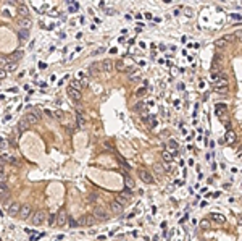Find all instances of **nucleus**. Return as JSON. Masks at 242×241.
<instances>
[{
    "mask_svg": "<svg viewBox=\"0 0 242 241\" xmlns=\"http://www.w3.org/2000/svg\"><path fill=\"white\" fill-rule=\"evenodd\" d=\"M116 160H118V164H119V165H123V168H124L126 171H129V170H131V165H129V164H128L126 160H124V159H123L121 156H116Z\"/></svg>",
    "mask_w": 242,
    "mask_h": 241,
    "instance_id": "21",
    "label": "nucleus"
},
{
    "mask_svg": "<svg viewBox=\"0 0 242 241\" xmlns=\"http://www.w3.org/2000/svg\"><path fill=\"white\" fill-rule=\"evenodd\" d=\"M76 120H78V125H79V126H82V128L87 125V121H86V118H84L82 115H78V117H76Z\"/></svg>",
    "mask_w": 242,
    "mask_h": 241,
    "instance_id": "32",
    "label": "nucleus"
},
{
    "mask_svg": "<svg viewBox=\"0 0 242 241\" xmlns=\"http://www.w3.org/2000/svg\"><path fill=\"white\" fill-rule=\"evenodd\" d=\"M18 15L20 18H29V10L26 5H18Z\"/></svg>",
    "mask_w": 242,
    "mask_h": 241,
    "instance_id": "17",
    "label": "nucleus"
},
{
    "mask_svg": "<svg viewBox=\"0 0 242 241\" xmlns=\"http://www.w3.org/2000/svg\"><path fill=\"white\" fill-rule=\"evenodd\" d=\"M0 160L8 162V164H11V165H20V160H18L15 156H10V154H2V156H0Z\"/></svg>",
    "mask_w": 242,
    "mask_h": 241,
    "instance_id": "11",
    "label": "nucleus"
},
{
    "mask_svg": "<svg viewBox=\"0 0 242 241\" xmlns=\"http://www.w3.org/2000/svg\"><path fill=\"white\" fill-rule=\"evenodd\" d=\"M115 201H116V202H118V204H121V206H128V199H126V197H123V196H121V194H116V199H115Z\"/></svg>",
    "mask_w": 242,
    "mask_h": 241,
    "instance_id": "25",
    "label": "nucleus"
},
{
    "mask_svg": "<svg viewBox=\"0 0 242 241\" xmlns=\"http://www.w3.org/2000/svg\"><path fill=\"white\" fill-rule=\"evenodd\" d=\"M3 193H10V189H8L7 183H0V194H3Z\"/></svg>",
    "mask_w": 242,
    "mask_h": 241,
    "instance_id": "34",
    "label": "nucleus"
},
{
    "mask_svg": "<svg viewBox=\"0 0 242 241\" xmlns=\"http://www.w3.org/2000/svg\"><path fill=\"white\" fill-rule=\"evenodd\" d=\"M21 57H23V52H21V50H16L15 54H11L10 60H13V62H18V60L21 58Z\"/></svg>",
    "mask_w": 242,
    "mask_h": 241,
    "instance_id": "29",
    "label": "nucleus"
},
{
    "mask_svg": "<svg viewBox=\"0 0 242 241\" xmlns=\"http://www.w3.org/2000/svg\"><path fill=\"white\" fill-rule=\"evenodd\" d=\"M216 45L218 47H224V45H226V40L223 39V40H216Z\"/></svg>",
    "mask_w": 242,
    "mask_h": 241,
    "instance_id": "46",
    "label": "nucleus"
},
{
    "mask_svg": "<svg viewBox=\"0 0 242 241\" xmlns=\"http://www.w3.org/2000/svg\"><path fill=\"white\" fill-rule=\"evenodd\" d=\"M184 13H186V16H189V18H191V16L194 15V13H192V10H191V8H184Z\"/></svg>",
    "mask_w": 242,
    "mask_h": 241,
    "instance_id": "45",
    "label": "nucleus"
},
{
    "mask_svg": "<svg viewBox=\"0 0 242 241\" xmlns=\"http://www.w3.org/2000/svg\"><path fill=\"white\" fill-rule=\"evenodd\" d=\"M198 226H200L202 230H210V226H212V222L207 220V218H203V220L198 222Z\"/></svg>",
    "mask_w": 242,
    "mask_h": 241,
    "instance_id": "24",
    "label": "nucleus"
},
{
    "mask_svg": "<svg viewBox=\"0 0 242 241\" xmlns=\"http://www.w3.org/2000/svg\"><path fill=\"white\" fill-rule=\"evenodd\" d=\"M162 159H163V160L166 162V164H169V162L173 160V156H171V154H169L168 151H163V152H162Z\"/></svg>",
    "mask_w": 242,
    "mask_h": 241,
    "instance_id": "27",
    "label": "nucleus"
},
{
    "mask_svg": "<svg viewBox=\"0 0 242 241\" xmlns=\"http://www.w3.org/2000/svg\"><path fill=\"white\" fill-rule=\"evenodd\" d=\"M115 68H116L118 71H121V73H128V71H129V68L126 66V63H123V62H116Z\"/></svg>",
    "mask_w": 242,
    "mask_h": 241,
    "instance_id": "22",
    "label": "nucleus"
},
{
    "mask_svg": "<svg viewBox=\"0 0 242 241\" xmlns=\"http://www.w3.org/2000/svg\"><path fill=\"white\" fill-rule=\"evenodd\" d=\"M223 139H224V142H234V141H236V134H234V131L232 130H227V133H226V138H223Z\"/></svg>",
    "mask_w": 242,
    "mask_h": 241,
    "instance_id": "23",
    "label": "nucleus"
},
{
    "mask_svg": "<svg viewBox=\"0 0 242 241\" xmlns=\"http://www.w3.org/2000/svg\"><path fill=\"white\" fill-rule=\"evenodd\" d=\"M7 75H8V73H7V71L3 70V68H2V66H0V81H2V79H5Z\"/></svg>",
    "mask_w": 242,
    "mask_h": 241,
    "instance_id": "39",
    "label": "nucleus"
},
{
    "mask_svg": "<svg viewBox=\"0 0 242 241\" xmlns=\"http://www.w3.org/2000/svg\"><path fill=\"white\" fill-rule=\"evenodd\" d=\"M26 120V123L29 126H32V125H37L39 123V120H40V117H39V112H28L24 117H23Z\"/></svg>",
    "mask_w": 242,
    "mask_h": 241,
    "instance_id": "2",
    "label": "nucleus"
},
{
    "mask_svg": "<svg viewBox=\"0 0 242 241\" xmlns=\"http://www.w3.org/2000/svg\"><path fill=\"white\" fill-rule=\"evenodd\" d=\"M100 70H102V73H110V71L113 70V62L110 60V58H107V60L100 62Z\"/></svg>",
    "mask_w": 242,
    "mask_h": 241,
    "instance_id": "10",
    "label": "nucleus"
},
{
    "mask_svg": "<svg viewBox=\"0 0 242 241\" xmlns=\"http://www.w3.org/2000/svg\"><path fill=\"white\" fill-rule=\"evenodd\" d=\"M145 92H147V89H145V87H140V89L136 91V95H137V97H142V95L145 94Z\"/></svg>",
    "mask_w": 242,
    "mask_h": 241,
    "instance_id": "38",
    "label": "nucleus"
},
{
    "mask_svg": "<svg viewBox=\"0 0 242 241\" xmlns=\"http://www.w3.org/2000/svg\"><path fill=\"white\" fill-rule=\"evenodd\" d=\"M137 175H139V178H140L144 183H147V185H152V183H153V176H152V173H150L148 170H145V168H139Z\"/></svg>",
    "mask_w": 242,
    "mask_h": 241,
    "instance_id": "3",
    "label": "nucleus"
},
{
    "mask_svg": "<svg viewBox=\"0 0 242 241\" xmlns=\"http://www.w3.org/2000/svg\"><path fill=\"white\" fill-rule=\"evenodd\" d=\"M44 113H45V115H47V117H53V112L47 110V109H45V110H44Z\"/></svg>",
    "mask_w": 242,
    "mask_h": 241,
    "instance_id": "49",
    "label": "nucleus"
},
{
    "mask_svg": "<svg viewBox=\"0 0 242 241\" xmlns=\"http://www.w3.org/2000/svg\"><path fill=\"white\" fill-rule=\"evenodd\" d=\"M119 194H121V196H123V197H126L128 201H129V199H131V197H133V193H131V189H128V188H126V189H124V191H121Z\"/></svg>",
    "mask_w": 242,
    "mask_h": 241,
    "instance_id": "30",
    "label": "nucleus"
},
{
    "mask_svg": "<svg viewBox=\"0 0 242 241\" xmlns=\"http://www.w3.org/2000/svg\"><path fill=\"white\" fill-rule=\"evenodd\" d=\"M66 94H68V97L71 99V101H74V102H79L81 101V97H82V94H81L79 91L73 89V87H68V89H66Z\"/></svg>",
    "mask_w": 242,
    "mask_h": 241,
    "instance_id": "9",
    "label": "nucleus"
},
{
    "mask_svg": "<svg viewBox=\"0 0 242 241\" xmlns=\"http://www.w3.org/2000/svg\"><path fill=\"white\" fill-rule=\"evenodd\" d=\"M45 218H47V215H45V211H37L32 214V217H31V222H32V225L34 226H40L42 223L45 222Z\"/></svg>",
    "mask_w": 242,
    "mask_h": 241,
    "instance_id": "1",
    "label": "nucleus"
},
{
    "mask_svg": "<svg viewBox=\"0 0 242 241\" xmlns=\"http://www.w3.org/2000/svg\"><path fill=\"white\" fill-rule=\"evenodd\" d=\"M153 168H155V171H157L158 175H162V173L165 171V168L162 167V164H155V165H153Z\"/></svg>",
    "mask_w": 242,
    "mask_h": 241,
    "instance_id": "33",
    "label": "nucleus"
},
{
    "mask_svg": "<svg viewBox=\"0 0 242 241\" xmlns=\"http://www.w3.org/2000/svg\"><path fill=\"white\" fill-rule=\"evenodd\" d=\"M18 24L21 26V29L29 31V29H31V24H32V21H31L29 18H18Z\"/></svg>",
    "mask_w": 242,
    "mask_h": 241,
    "instance_id": "12",
    "label": "nucleus"
},
{
    "mask_svg": "<svg viewBox=\"0 0 242 241\" xmlns=\"http://www.w3.org/2000/svg\"><path fill=\"white\" fill-rule=\"evenodd\" d=\"M224 112H226V105H224V104H218V105H216V115L218 117H223Z\"/></svg>",
    "mask_w": 242,
    "mask_h": 241,
    "instance_id": "28",
    "label": "nucleus"
},
{
    "mask_svg": "<svg viewBox=\"0 0 242 241\" xmlns=\"http://www.w3.org/2000/svg\"><path fill=\"white\" fill-rule=\"evenodd\" d=\"M92 215L95 217V218H99V220H107L108 218V214L105 212L104 207H94V214Z\"/></svg>",
    "mask_w": 242,
    "mask_h": 241,
    "instance_id": "8",
    "label": "nucleus"
},
{
    "mask_svg": "<svg viewBox=\"0 0 242 241\" xmlns=\"http://www.w3.org/2000/svg\"><path fill=\"white\" fill-rule=\"evenodd\" d=\"M104 146L107 147V149H110V151H115V147L111 146V144H110V142H104Z\"/></svg>",
    "mask_w": 242,
    "mask_h": 241,
    "instance_id": "47",
    "label": "nucleus"
},
{
    "mask_svg": "<svg viewBox=\"0 0 242 241\" xmlns=\"http://www.w3.org/2000/svg\"><path fill=\"white\" fill-rule=\"evenodd\" d=\"M66 222H68V215H66V212L60 211L58 215H57V220H55V225H57V226H65V225H66Z\"/></svg>",
    "mask_w": 242,
    "mask_h": 241,
    "instance_id": "6",
    "label": "nucleus"
},
{
    "mask_svg": "<svg viewBox=\"0 0 242 241\" xmlns=\"http://www.w3.org/2000/svg\"><path fill=\"white\" fill-rule=\"evenodd\" d=\"M126 186L128 188H134V181L129 178V176H126Z\"/></svg>",
    "mask_w": 242,
    "mask_h": 241,
    "instance_id": "41",
    "label": "nucleus"
},
{
    "mask_svg": "<svg viewBox=\"0 0 242 241\" xmlns=\"http://www.w3.org/2000/svg\"><path fill=\"white\" fill-rule=\"evenodd\" d=\"M20 204H18V202H13V204H11L10 207H8V214H10L11 217H15V215H18V214H20Z\"/></svg>",
    "mask_w": 242,
    "mask_h": 241,
    "instance_id": "16",
    "label": "nucleus"
},
{
    "mask_svg": "<svg viewBox=\"0 0 242 241\" xmlns=\"http://www.w3.org/2000/svg\"><path fill=\"white\" fill-rule=\"evenodd\" d=\"M110 209H111V212H113V214H121L124 207L121 206V204H118L116 201H113L111 204H110Z\"/></svg>",
    "mask_w": 242,
    "mask_h": 241,
    "instance_id": "18",
    "label": "nucleus"
},
{
    "mask_svg": "<svg viewBox=\"0 0 242 241\" xmlns=\"http://www.w3.org/2000/svg\"><path fill=\"white\" fill-rule=\"evenodd\" d=\"M104 50H105V49H99V50H97V52H94V54H95V55H99V54H102Z\"/></svg>",
    "mask_w": 242,
    "mask_h": 241,
    "instance_id": "50",
    "label": "nucleus"
},
{
    "mask_svg": "<svg viewBox=\"0 0 242 241\" xmlns=\"http://www.w3.org/2000/svg\"><path fill=\"white\" fill-rule=\"evenodd\" d=\"M166 151H168L169 154H171V152L176 154V152H178V142H176L174 139H169L168 142H166Z\"/></svg>",
    "mask_w": 242,
    "mask_h": 241,
    "instance_id": "14",
    "label": "nucleus"
},
{
    "mask_svg": "<svg viewBox=\"0 0 242 241\" xmlns=\"http://www.w3.org/2000/svg\"><path fill=\"white\" fill-rule=\"evenodd\" d=\"M0 183H7V176L3 171H0Z\"/></svg>",
    "mask_w": 242,
    "mask_h": 241,
    "instance_id": "44",
    "label": "nucleus"
},
{
    "mask_svg": "<svg viewBox=\"0 0 242 241\" xmlns=\"http://www.w3.org/2000/svg\"><path fill=\"white\" fill-rule=\"evenodd\" d=\"M20 37H21V40H26V39H29V31H24V29H20Z\"/></svg>",
    "mask_w": 242,
    "mask_h": 241,
    "instance_id": "31",
    "label": "nucleus"
},
{
    "mask_svg": "<svg viewBox=\"0 0 242 241\" xmlns=\"http://www.w3.org/2000/svg\"><path fill=\"white\" fill-rule=\"evenodd\" d=\"M142 107H144V102H139V104L134 107V109H136V110H142Z\"/></svg>",
    "mask_w": 242,
    "mask_h": 241,
    "instance_id": "48",
    "label": "nucleus"
},
{
    "mask_svg": "<svg viewBox=\"0 0 242 241\" xmlns=\"http://www.w3.org/2000/svg\"><path fill=\"white\" fill-rule=\"evenodd\" d=\"M16 68H18V62H13V60L3 66V70H5L7 73H10V71H16Z\"/></svg>",
    "mask_w": 242,
    "mask_h": 241,
    "instance_id": "19",
    "label": "nucleus"
},
{
    "mask_svg": "<svg viewBox=\"0 0 242 241\" xmlns=\"http://www.w3.org/2000/svg\"><path fill=\"white\" fill-rule=\"evenodd\" d=\"M220 78H221V75H220V73H216V71H215V73L212 75V81H213V83H216Z\"/></svg>",
    "mask_w": 242,
    "mask_h": 241,
    "instance_id": "40",
    "label": "nucleus"
},
{
    "mask_svg": "<svg viewBox=\"0 0 242 241\" xmlns=\"http://www.w3.org/2000/svg\"><path fill=\"white\" fill-rule=\"evenodd\" d=\"M66 223H69V226H73V228H74V226H78V225H79V223H78L76 220H74V218H69V220L66 222Z\"/></svg>",
    "mask_w": 242,
    "mask_h": 241,
    "instance_id": "42",
    "label": "nucleus"
},
{
    "mask_svg": "<svg viewBox=\"0 0 242 241\" xmlns=\"http://www.w3.org/2000/svg\"><path fill=\"white\" fill-rule=\"evenodd\" d=\"M10 57H0V63H2V65H3V66H5L7 65V63H10ZM3 66H2V68H3Z\"/></svg>",
    "mask_w": 242,
    "mask_h": 241,
    "instance_id": "36",
    "label": "nucleus"
},
{
    "mask_svg": "<svg viewBox=\"0 0 242 241\" xmlns=\"http://www.w3.org/2000/svg\"><path fill=\"white\" fill-rule=\"evenodd\" d=\"M20 217L23 218V220L32 217V207H31L29 204H23V206L20 207Z\"/></svg>",
    "mask_w": 242,
    "mask_h": 241,
    "instance_id": "5",
    "label": "nucleus"
},
{
    "mask_svg": "<svg viewBox=\"0 0 242 241\" xmlns=\"http://www.w3.org/2000/svg\"><path fill=\"white\" fill-rule=\"evenodd\" d=\"M89 75L90 76H100L102 75V70H100L99 63H92V65L89 66Z\"/></svg>",
    "mask_w": 242,
    "mask_h": 241,
    "instance_id": "13",
    "label": "nucleus"
},
{
    "mask_svg": "<svg viewBox=\"0 0 242 241\" xmlns=\"http://www.w3.org/2000/svg\"><path fill=\"white\" fill-rule=\"evenodd\" d=\"M215 89L218 91V92H227V79L226 78H223V79H218L216 83H215Z\"/></svg>",
    "mask_w": 242,
    "mask_h": 241,
    "instance_id": "7",
    "label": "nucleus"
},
{
    "mask_svg": "<svg viewBox=\"0 0 242 241\" xmlns=\"http://www.w3.org/2000/svg\"><path fill=\"white\" fill-rule=\"evenodd\" d=\"M55 220H57V215H55V214H53V215H50V217H49V222H47V223H49V226H53V225H55Z\"/></svg>",
    "mask_w": 242,
    "mask_h": 241,
    "instance_id": "37",
    "label": "nucleus"
},
{
    "mask_svg": "<svg viewBox=\"0 0 242 241\" xmlns=\"http://www.w3.org/2000/svg\"><path fill=\"white\" fill-rule=\"evenodd\" d=\"M63 115H65V113H63L61 110H57V112H53V117L57 118V120H63Z\"/></svg>",
    "mask_w": 242,
    "mask_h": 241,
    "instance_id": "35",
    "label": "nucleus"
},
{
    "mask_svg": "<svg viewBox=\"0 0 242 241\" xmlns=\"http://www.w3.org/2000/svg\"><path fill=\"white\" fill-rule=\"evenodd\" d=\"M69 87H73V89H76V91H82V87H81V84H79V81L78 79H71V83H69Z\"/></svg>",
    "mask_w": 242,
    "mask_h": 241,
    "instance_id": "26",
    "label": "nucleus"
},
{
    "mask_svg": "<svg viewBox=\"0 0 242 241\" xmlns=\"http://www.w3.org/2000/svg\"><path fill=\"white\" fill-rule=\"evenodd\" d=\"M37 68H39V70H45V68H47V63H45V62H39Z\"/></svg>",
    "mask_w": 242,
    "mask_h": 241,
    "instance_id": "43",
    "label": "nucleus"
},
{
    "mask_svg": "<svg viewBox=\"0 0 242 241\" xmlns=\"http://www.w3.org/2000/svg\"><path fill=\"white\" fill-rule=\"evenodd\" d=\"M95 220H97V218H95L92 214H86V215L81 217V220H79L78 223H79L81 226H92V225L95 223Z\"/></svg>",
    "mask_w": 242,
    "mask_h": 241,
    "instance_id": "4",
    "label": "nucleus"
},
{
    "mask_svg": "<svg viewBox=\"0 0 242 241\" xmlns=\"http://www.w3.org/2000/svg\"><path fill=\"white\" fill-rule=\"evenodd\" d=\"M26 130H29V125L26 123L24 118H21V120L18 121V131H20V133H24Z\"/></svg>",
    "mask_w": 242,
    "mask_h": 241,
    "instance_id": "20",
    "label": "nucleus"
},
{
    "mask_svg": "<svg viewBox=\"0 0 242 241\" xmlns=\"http://www.w3.org/2000/svg\"><path fill=\"white\" fill-rule=\"evenodd\" d=\"M210 218H212V220H215L216 223H224V222H226V217L223 215V214H218V212H213V214H210Z\"/></svg>",
    "mask_w": 242,
    "mask_h": 241,
    "instance_id": "15",
    "label": "nucleus"
}]
</instances>
